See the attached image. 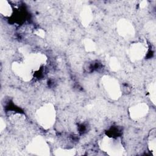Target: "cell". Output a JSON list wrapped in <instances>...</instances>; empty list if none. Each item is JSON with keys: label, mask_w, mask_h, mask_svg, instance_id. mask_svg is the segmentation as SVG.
Masks as SVG:
<instances>
[{"label": "cell", "mask_w": 156, "mask_h": 156, "mask_svg": "<svg viewBox=\"0 0 156 156\" xmlns=\"http://www.w3.org/2000/svg\"><path fill=\"white\" fill-rule=\"evenodd\" d=\"M155 82H153V83L151 84L149 87V93L151 95V97L153 98V102L155 103Z\"/></svg>", "instance_id": "cell-13"}, {"label": "cell", "mask_w": 156, "mask_h": 156, "mask_svg": "<svg viewBox=\"0 0 156 156\" xmlns=\"http://www.w3.org/2000/svg\"><path fill=\"white\" fill-rule=\"evenodd\" d=\"M148 106L144 103L136 104L129 108V114L131 118L135 120L142 119L148 113Z\"/></svg>", "instance_id": "cell-6"}, {"label": "cell", "mask_w": 156, "mask_h": 156, "mask_svg": "<svg viewBox=\"0 0 156 156\" xmlns=\"http://www.w3.org/2000/svg\"><path fill=\"white\" fill-rule=\"evenodd\" d=\"M117 30L120 35L124 38L132 37L134 35L135 30L132 23L126 20H120L117 24Z\"/></svg>", "instance_id": "cell-7"}, {"label": "cell", "mask_w": 156, "mask_h": 156, "mask_svg": "<svg viewBox=\"0 0 156 156\" xmlns=\"http://www.w3.org/2000/svg\"><path fill=\"white\" fill-rule=\"evenodd\" d=\"M146 52V46L141 42L133 43L129 48V55L130 58L133 61H138L143 59Z\"/></svg>", "instance_id": "cell-5"}, {"label": "cell", "mask_w": 156, "mask_h": 156, "mask_svg": "<svg viewBox=\"0 0 156 156\" xmlns=\"http://www.w3.org/2000/svg\"><path fill=\"white\" fill-rule=\"evenodd\" d=\"M99 144L102 150L110 155H120L124 152L122 144L118 138L105 135L101 138Z\"/></svg>", "instance_id": "cell-2"}, {"label": "cell", "mask_w": 156, "mask_h": 156, "mask_svg": "<svg viewBox=\"0 0 156 156\" xmlns=\"http://www.w3.org/2000/svg\"><path fill=\"white\" fill-rule=\"evenodd\" d=\"M85 44V49L88 51H92L95 49L96 45L93 41L90 40V39H87L84 43Z\"/></svg>", "instance_id": "cell-11"}, {"label": "cell", "mask_w": 156, "mask_h": 156, "mask_svg": "<svg viewBox=\"0 0 156 156\" xmlns=\"http://www.w3.org/2000/svg\"><path fill=\"white\" fill-rule=\"evenodd\" d=\"M81 17H82V22L84 24H89L90 22L91 21V18L93 17L91 10L88 7L85 8L82 12Z\"/></svg>", "instance_id": "cell-10"}, {"label": "cell", "mask_w": 156, "mask_h": 156, "mask_svg": "<svg viewBox=\"0 0 156 156\" xmlns=\"http://www.w3.org/2000/svg\"><path fill=\"white\" fill-rule=\"evenodd\" d=\"M1 132H2V130H3V129H4V127L5 126V123L2 121V119H1Z\"/></svg>", "instance_id": "cell-14"}, {"label": "cell", "mask_w": 156, "mask_h": 156, "mask_svg": "<svg viewBox=\"0 0 156 156\" xmlns=\"http://www.w3.org/2000/svg\"><path fill=\"white\" fill-rule=\"evenodd\" d=\"M55 110L51 104H46L39 108L36 112V119L44 129L51 128L55 121Z\"/></svg>", "instance_id": "cell-1"}, {"label": "cell", "mask_w": 156, "mask_h": 156, "mask_svg": "<svg viewBox=\"0 0 156 156\" xmlns=\"http://www.w3.org/2000/svg\"><path fill=\"white\" fill-rule=\"evenodd\" d=\"M102 85L108 96L113 99H118L121 95V87L116 79L105 76L102 79Z\"/></svg>", "instance_id": "cell-3"}, {"label": "cell", "mask_w": 156, "mask_h": 156, "mask_svg": "<svg viewBox=\"0 0 156 156\" xmlns=\"http://www.w3.org/2000/svg\"><path fill=\"white\" fill-rule=\"evenodd\" d=\"M155 129H154L151 130L149 136H148V140H147V146L149 151L152 152H153V155H155V149H156V138H155Z\"/></svg>", "instance_id": "cell-9"}, {"label": "cell", "mask_w": 156, "mask_h": 156, "mask_svg": "<svg viewBox=\"0 0 156 156\" xmlns=\"http://www.w3.org/2000/svg\"><path fill=\"white\" fill-rule=\"evenodd\" d=\"M110 65L112 69H113V70H115V71L118 70L120 68L119 63L118 61V60L115 58H111L110 62Z\"/></svg>", "instance_id": "cell-12"}, {"label": "cell", "mask_w": 156, "mask_h": 156, "mask_svg": "<svg viewBox=\"0 0 156 156\" xmlns=\"http://www.w3.org/2000/svg\"><path fill=\"white\" fill-rule=\"evenodd\" d=\"M29 151L37 155H48L49 148L44 140L41 136H37L33 139L28 146Z\"/></svg>", "instance_id": "cell-4"}, {"label": "cell", "mask_w": 156, "mask_h": 156, "mask_svg": "<svg viewBox=\"0 0 156 156\" xmlns=\"http://www.w3.org/2000/svg\"><path fill=\"white\" fill-rule=\"evenodd\" d=\"M0 13L4 16H10L12 15L13 9L10 4L7 1H0Z\"/></svg>", "instance_id": "cell-8"}]
</instances>
